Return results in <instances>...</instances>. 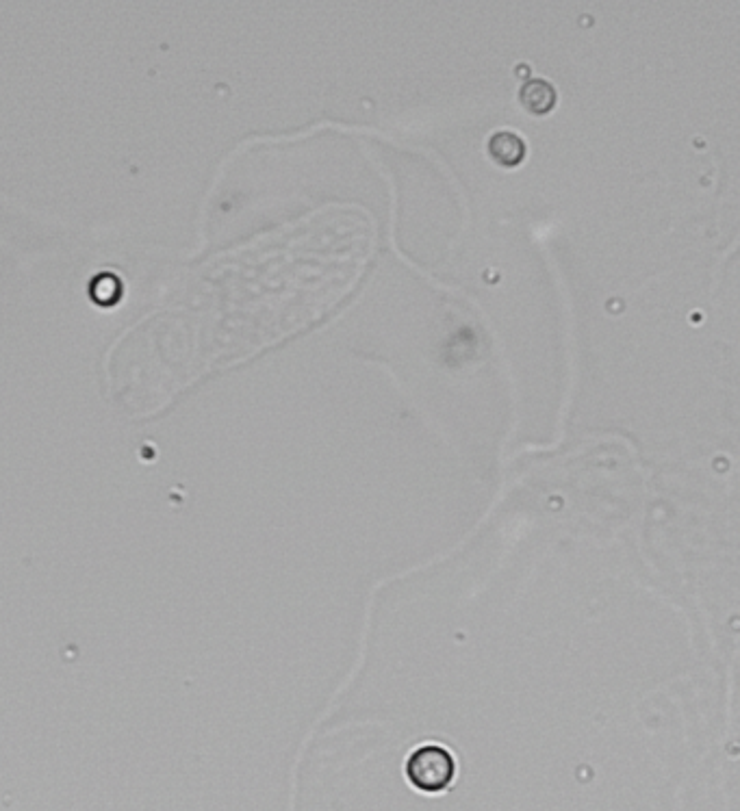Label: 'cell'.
<instances>
[{
    "label": "cell",
    "instance_id": "6da1fadb",
    "mask_svg": "<svg viewBox=\"0 0 740 811\" xmlns=\"http://www.w3.org/2000/svg\"><path fill=\"white\" fill-rule=\"evenodd\" d=\"M406 779L424 794H441L456 779V759L441 744H424L406 759Z\"/></svg>",
    "mask_w": 740,
    "mask_h": 811
},
{
    "label": "cell",
    "instance_id": "7a4b0ae2",
    "mask_svg": "<svg viewBox=\"0 0 740 811\" xmlns=\"http://www.w3.org/2000/svg\"><path fill=\"white\" fill-rule=\"evenodd\" d=\"M489 154L502 167H517L526 157V141L513 131L493 133L489 139Z\"/></svg>",
    "mask_w": 740,
    "mask_h": 811
},
{
    "label": "cell",
    "instance_id": "3957f363",
    "mask_svg": "<svg viewBox=\"0 0 740 811\" xmlns=\"http://www.w3.org/2000/svg\"><path fill=\"white\" fill-rule=\"evenodd\" d=\"M519 100L530 113L545 115L556 105V89L552 83H547L543 79H530L521 85Z\"/></svg>",
    "mask_w": 740,
    "mask_h": 811
}]
</instances>
